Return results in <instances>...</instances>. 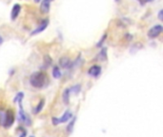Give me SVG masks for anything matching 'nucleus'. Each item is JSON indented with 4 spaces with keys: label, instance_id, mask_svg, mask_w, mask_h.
Wrapping results in <instances>:
<instances>
[{
    "label": "nucleus",
    "instance_id": "f257e3e1",
    "mask_svg": "<svg viewBox=\"0 0 163 137\" xmlns=\"http://www.w3.org/2000/svg\"><path fill=\"white\" fill-rule=\"evenodd\" d=\"M49 78L44 71H35L31 74L30 84L35 89H44L49 85Z\"/></svg>",
    "mask_w": 163,
    "mask_h": 137
},
{
    "label": "nucleus",
    "instance_id": "f03ea898",
    "mask_svg": "<svg viewBox=\"0 0 163 137\" xmlns=\"http://www.w3.org/2000/svg\"><path fill=\"white\" fill-rule=\"evenodd\" d=\"M15 123V113L12 109H7L4 114V118L2 121V125L5 129L11 128Z\"/></svg>",
    "mask_w": 163,
    "mask_h": 137
},
{
    "label": "nucleus",
    "instance_id": "7ed1b4c3",
    "mask_svg": "<svg viewBox=\"0 0 163 137\" xmlns=\"http://www.w3.org/2000/svg\"><path fill=\"white\" fill-rule=\"evenodd\" d=\"M73 114L71 110H66L65 113L61 115V117H53L52 118V122H53V125L54 126H57V125H60V124H63V123H66L68 122L69 120H71L73 118Z\"/></svg>",
    "mask_w": 163,
    "mask_h": 137
},
{
    "label": "nucleus",
    "instance_id": "20e7f679",
    "mask_svg": "<svg viewBox=\"0 0 163 137\" xmlns=\"http://www.w3.org/2000/svg\"><path fill=\"white\" fill-rule=\"evenodd\" d=\"M19 113H18V121L23 123L24 125H26V126H31L32 125V119L31 117L29 116V114L26 113V111L24 110L23 107H22V104H19Z\"/></svg>",
    "mask_w": 163,
    "mask_h": 137
},
{
    "label": "nucleus",
    "instance_id": "39448f33",
    "mask_svg": "<svg viewBox=\"0 0 163 137\" xmlns=\"http://www.w3.org/2000/svg\"><path fill=\"white\" fill-rule=\"evenodd\" d=\"M163 32V27L161 26L160 24L155 25L152 28H150L148 32H147V36L151 39H155L156 37H158Z\"/></svg>",
    "mask_w": 163,
    "mask_h": 137
},
{
    "label": "nucleus",
    "instance_id": "423d86ee",
    "mask_svg": "<svg viewBox=\"0 0 163 137\" xmlns=\"http://www.w3.org/2000/svg\"><path fill=\"white\" fill-rule=\"evenodd\" d=\"M49 23H50V20H49L48 18L43 19V20L40 22V24L38 25V27H37L36 29H34V30L31 32V35H32V36H33V35H37V34L41 33L42 32H44V31L47 29V27L49 26Z\"/></svg>",
    "mask_w": 163,
    "mask_h": 137
},
{
    "label": "nucleus",
    "instance_id": "0eeeda50",
    "mask_svg": "<svg viewBox=\"0 0 163 137\" xmlns=\"http://www.w3.org/2000/svg\"><path fill=\"white\" fill-rule=\"evenodd\" d=\"M101 71H102V69L99 65H94L89 69V71H88V74L92 77L96 78L100 75V74H101Z\"/></svg>",
    "mask_w": 163,
    "mask_h": 137
},
{
    "label": "nucleus",
    "instance_id": "6e6552de",
    "mask_svg": "<svg viewBox=\"0 0 163 137\" xmlns=\"http://www.w3.org/2000/svg\"><path fill=\"white\" fill-rule=\"evenodd\" d=\"M58 64H59V68L69 70L72 64V60L68 56H62L58 60Z\"/></svg>",
    "mask_w": 163,
    "mask_h": 137
},
{
    "label": "nucleus",
    "instance_id": "1a4fd4ad",
    "mask_svg": "<svg viewBox=\"0 0 163 137\" xmlns=\"http://www.w3.org/2000/svg\"><path fill=\"white\" fill-rule=\"evenodd\" d=\"M20 11H21V5L20 4H15L11 8V19L12 21H15L17 19V17L20 15Z\"/></svg>",
    "mask_w": 163,
    "mask_h": 137
},
{
    "label": "nucleus",
    "instance_id": "9d476101",
    "mask_svg": "<svg viewBox=\"0 0 163 137\" xmlns=\"http://www.w3.org/2000/svg\"><path fill=\"white\" fill-rule=\"evenodd\" d=\"M53 0H42L40 2V7L39 10L42 14H48L51 10V3Z\"/></svg>",
    "mask_w": 163,
    "mask_h": 137
},
{
    "label": "nucleus",
    "instance_id": "9b49d317",
    "mask_svg": "<svg viewBox=\"0 0 163 137\" xmlns=\"http://www.w3.org/2000/svg\"><path fill=\"white\" fill-rule=\"evenodd\" d=\"M44 105H45V99L42 98V99H40V100H39L38 104H37V105L33 109V114H38L39 113H41V110H42L43 108H44Z\"/></svg>",
    "mask_w": 163,
    "mask_h": 137
},
{
    "label": "nucleus",
    "instance_id": "f8f14e48",
    "mask_svg": "<svg viewBox=\"0 0 163 137\" xmlns=\"http://www.w3.org/2000/svg\"><path fill=\"white\" fill-rule=\"evenodd\" d=\"M70 96H71V91L69 88H67L63 91V92H62V100H63V103L65 105H69Z\"/></svg>",
    "mask_w": 163,
    "mask_h": 137
},
{
    "label": "nucleus",
    "instance_id": "ddd939ff",
    "mask_svg": "<svg viewBox=\"0 0 163 137\" xmlns=\"http://www.w3.org/2000/svg\"><path fill=\"white\" fill-rule=\"evenodd\" d=\"M52 64H53V59H52V57L50 56L49 54H46V55L44 56V61H43L42 69L45 70V69H47V68H49V67H51Z\"/></svg>",
    "mask_w": 163,
    "mask_h": 137
},
{
    "label": "nucleus",
    "instance_id": "4468645a",
    "mask_svg": "<svg viewBox=\"0 0 163 137\" xmlns=\"http://www.w3.org/2000/svg\"><path fill=\"white\" fill-rule=\"evenodd\" d=\"M108 58L107 55V48L106 47H102L101 48V51L97 55V59H99V61H106Z\"/></svg>",
    "mask_w": 163,
    "mask_h": 137
},
{
    "label": "nucleus",
    "instance_id": "2eb2a0df",
    "mask_svg": "<svg viewBox=\"0 0 163 137\" xmlns=\"http://www.w3.org/2000/svg\"><path fill=\"white\" fill-rule=\"evenodd\" d=\"M52 74H53L54 78H55V79H60L62 77V72H61V70L58 66H55L53 68Z\"/></svg>",
    "mask_w": 163,
    "mask_h": 137
},
{
    "label": "nucleus",
    "instance_id": "dca6fc26",
    "mask_svg": "<svg viewBox=\"0 0 163 137\" xmlns=\"http://www.w3.org/2000/svg\"><path fill=\"white\" fill-rule=\"evenodd\" d=\"M70 91H71V93H73V94H79V92H81V85L80 84H76L72 86L71 88H69Z\"/></svg>",
    "mask_w": 163,
    "mask_h": 137
},
{
    "label": "nucleus",
    "instance_id": "f3484780",
    "mask_svg": "<svg viewBox=\"0 0 163 137\" xmlns=\"http://www.w3.org/2000/svg\"><path fill=\"white\" fill-rule=\"evenodd\" d=\"M76 121H77V117L73 116V120L69 123V125H68L67 128H66L68 133H72V132H73V127H74V124H76Z\"/></svg>",
    "mask_w": 163,
    "mask_h": 137
},
{
    "label": "nucleus",
    "instance_id": "a211bd4d",
    "mask_svg": "<svg viewBox=\"0 0 163 137\" xmlns=\"http://www.w3.org/2000/svg\"><path fill=\"white\" fill-rule=\"evenodd\" d=\"M23 98H24V93H23L22 92H19L15 95V99H14V102H15V103H17L18 105H19V104H22Z\"/></svg>",
    "mask_w": 163,
    "mask_h": 137
},
{
    "label": "nucleus",
    "instance_id": "6ab92c4d",
    "mask_svg": "<svg viewBox=\"0 0 163 137\" xmlns=\"http://www.w3.org/2000/svg\"><path fill=\"white\" fill-rule=\"evenodd\" d=\"M107 37H108V34H107V33H104L103 36L101 37V38H100V40L96 43V47H97V48H102V46H103L105 40L107 39Z\"/></svg>",
    "mask_w": 163,
    "mask_h": 137
},
{
    "label": "nucleus",
    "instance_id": "aec40b11",
    "mask_svg": "<svg viewBox=\"0 0 163 137\" xmlns=\"http://www.w3.org/2000/svg\"><path fill=\"white\" fill-rule=\"evenodd\" d=\"M17 130L21 131V134H20L19 137H26V136H27V131H26V130H24L22 127H19Z\"/></svg>",
    "mask_w": 163,
    "mask_h": 137
},
{
    "label": "nucleus",
    "instance_id": "412c9836",
    "mask_svg": "<svg viewBox=\"0 0 163 137\" xmlns=\"http://www.w3.org/2000/svg\"><path fill=\"white\" fill-rule=\"evenodd\" d=\"M157 17H158V19H159L160 21H162V20H163V10H162V9H161V10H159L158 14H157Z\"/></svg>",
    "mask_w": 163,
    "mask_h": 137
},
{
    "label": "nucleus",
    "instance_id": "4be33fe9",
    "mask_svg": "<svg viewBox=\"0 0 163 137\" xmlns=\"http://www.w3.org/2000/svg\"><path fill=\"white\" fill-rule=\"evenodd\" d=\"M153 0H139V2L140 3V5H145L149 2H152Z\"/></svg>",
    "mask_w": 163,
    "mask_h": 137
},
{
    "label": "nucleus",
    "instance_id": "5701e85b",
    "mask_svg": "<svg viewBox=\"0 0 163 137\" xmlns=\"http://www.w3.org/2000/svg\"><path fill=\"white\" fill-rule=\"evenodd\" d=\"M125 37H126L128 41H130V40H132V38H133V35L130 34V33H126V34H125Z\"/></svg>",
    "mask_w": 163,
    "mask_h": 137
},
{
    "label": "nucleus",
    "instance_id": "b1692460",
    "mask_svg": "<svg viewBox=\"0 0 163 137\" xmlns=\"http://www.w3.org/2000/svg\"><path fill=\"white\" fill-rule=\"evenodd\" d=\"M4 42V38H3V36L2 35H0V46H1Z\"/></svg>",
    "mask_w": 163,
    "mask_h": 137
},
{
    "label": "nucleus",
    "instance_id": "393cba45",
    "mask_svg": "<svg viewBox=\"0 0 163 137\" xmlns=\"http://www.w3.org/2000/svg\"><path fill=\"white\" fill-rule=\"evenodd\" d=\"M33 1H34L35 3H40V2L42 1V0H33ZM53 1H54V0H53Z\"/></svg>",
    "mask_w": 163,
    "mask_h": 137
},
{
    "label": "nucleus",
    "instance_id": "a878e982",
    "mask_svg": "<svg viewBox=\"0 0 163 137\" xmlns=\"http://www.w3.org/2000/svg\"><path fill=\"white\" fill-rule=\"evenodd\" d=\"M116 1H117H117H119V0H116Z\"/></svg>",
    "mask_w": 163,
    "mask_h": 137
},
{
    "label": "nucleus",
    "instance_id": "bb28decb",
    "mask_svg": "<svg viewBox=\"0 0 163 137\" xmlns=\"http://www.w3.org/2000/svg\"><path fill=\"white\" fill-rule=\"evenodd\" d=\"M30 137H34V136H30Z\"/></svg>",
    "mask_w": 163,
    "mask_h": 137
}]
</instances>
